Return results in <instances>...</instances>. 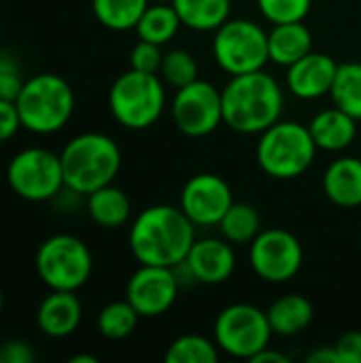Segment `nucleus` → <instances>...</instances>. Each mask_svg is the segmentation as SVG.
<instances>
[{
  "label": "nucleus",
  "mask_w": 361,
  "mask_h": 363,
  "mask_svg": "<svg viewBox=\"0 0 361 363\" xmlns=\"http://www.w3.org/2000/svg\"><path fill=\"white\" fill-rule=\"evenodd\" d=\"M128 242L138 264L174 268L185 262L196 242V225L181 206L155 204L132 221Z\"/></svg>",
  "instance_id": "nucleus-1"
},
{
  "label": "nucleus",
  "mask_w": 361,
  "mask_h": 363,
  "mask_svg": "<svg viewBox=\"0 0 361 363\" xmlns=\"http://www.w3.org/2000/svg\"><path fill=\"white\" fill-rule=\"evenodd\" d=\"M223 123L238 134H262L283 115L281 83L262 70L234 74L221 89Z\"/></svg>",
  "instance_id": "nucleus-2"
},
{
  "label": "nucleus",
  "mask_w": 361,
  "mask_h": 363,
  "mask_svg": "<svg viewBox=\"0 0 361 363\" xmlns=\"http://www.w3.org/2000/svg\"><path fill=\"white\" fill-rule=\"evenodd\" d=\"M60 160L66 189L81 196L111 185L121 168L117 143L102 132H85L70 138L62 149Z\"/></svg>",
  "instance_id": "nucleus-3"
},
{
  "label": "nucleus",
  "mask_w": 361,
  "mask_h": 363,
  "mask_svg": "<svg viewBox=\"0 0 361 363\" xmlns=\"http://www.w3.org/2000/svg\"><path fill=\"white\" fill-rule=\"evenodd\" d=\"M317 151L309 125L279 119L260 134L255 157L262 172L279 181H289L302 177L313 166Z\"/></svg>",
  "instance_id": "nucleus-4"
},
{
  "label": "nucleus",
  "mask_w": 361,
  "mask_h": 363,
  "mask_svg": "<svg viewBox=\"0 0 361 363\" xmlns=\"http://www.w3.org/2000/svg\"><path fill=\"white\" fill-rule=\"evenodd\" d=\"M15 104L26 130L34 134H53L70 121L74 91L60 74L40 72L23 83Z\"/></svg>",
  "instance_id": "nucleus-5"
},
{
  "label": "nucleus",
  "mask_w": 361,
  "mask_h": 363,
  "mask_svg": "<svg viewBox=\"0 0 361 363\" xmlns=\"http://www.w3.org/2000/svg\"><path fill=\"white\" fill-rule=\"evenodd\" d=\"M109 108L115 121L123 128L147 130L162 117L166 108L164 81L153 72L130 68L111 85Z\"/></svg>",
  "instance_id": "nucleus-6"
},
{
  "label": "nucleus",
  "mask_w": 361,
  "mask_h": 363,
  "mask_svg": "<svg viewBox=\"0 0 361 363\" xmlns=\"http://www.w3.org/2000/svg\"><path fill=\"white\" fill-rule=\"evenodd\" d=\"M34 266L38 279L49 289L77 291L89 281L94 259L81 238L72 234H55L38 247Z\"/></svg>",
  "instance_id": "nucleus-7"
},
{
  "label": "nucleus",
  "mask_w": 361,
  "mask_h": 363,
  "mask_svg": "<svg viewBox=\"0 0 361 363\" xmlns=\"http://www.w3.org/2000/svg\"><path fill=\"white\" fill-rule=\"evenodd\" d=\"M272 336L274 334L266 311L247 302L226 306L213 325V340L217 342L219 351L247 362L270 347Z\"/></svg>",
  "instance_id": "nucleus-8"
},
{
  "label": "nucleus",
  "mask_w": 361,
  "mask_h": 363,
  "mask_svg": "<svg viewBox=\"0 0 361 363\" xmlns=\"http://www.w3.org/2000/svg\"><path fill=\"white\" fill-rule=\"evenodd\" d=\"M213 57L230 77L262 70L270 62L268 32L253 19H228L215 30Z\"/></svg>",
  "instance_id": "nucleus-9"
},
{
  "label": "nucleus",
  "mask_w": 361,
  "mask_h": 363,
  "mask_svg": "<svg viewBox=\"0 0 361 363\" xmlns=\"http://www.w3.org/2000/svg\"><path fill=\"white\" fill-rule=\"evenodd\" d=\"M6 181L11 189L28 202H47L66 187L60 155L43 147L19 151L9 162Z\"/></svg>",
  "instance_id": "nucleus-10"
},
{
  "label": "nucleus",
  "mask_w": 361,
  "mask_h": 363,
  "mask_svg": "<svg viewBox=\"0 0 361 363\" xmlns=\"http://www.w3.org/2000/svg\"><path fill=\"white\" fill-rule=\"evenodd\" d=\"M249 264L262 281L281 285L300 272L304 264V249L298 236L285 228L262 230L249 242Z\"/></svg>",
  "instance_id": "nucleus-11"
},
{
  "label": "nucleus",
  "mask_w": 361,
  "mask_h": 363,
  "mask_svg": "<svg viewBox=\"0 0 361 363\" xmlns=\"http://www.w3.org/2000/svg\"><path fill=\"white\" fill-rule=\"evenodd\" d=\"M172 121L185 136L202 138L223 123L221 89L209 81L196 79L174 91Z\"/></svg>",
  "instance_id": "nucleus-12"
},
{
  "label": "nucleus",
  "mask_w": 361,
  "mask_h": 363,
  "mask_svg": "<svg viewBox=\"0 0 361 363\" xmlns=\"http://www.w3.org/2000/svg\"><path fill=\"white\" fill-rule=\"evenodd\" d=\"M234 204L228 181L213 172L194 174L181 189L179 206L196 228L219 225L228 208Z\"/></svg>",
  "instance_id": "nucleus-13"
},
{
  "label": "nucleus",
  "mask_w": 361,
  "mask_h": 363,
  "mask_svg": "<svg viewBox=\"0 0 361 363\" xmlns=\"http://www.w3.org/2000/svg\"><path fill=\"white\" fill-rule=\"evenodd\" d=\"M181 283L174 268L140 264L130 277L126 287V300L136 308L140 317L153 319L168 313L179 298Z\"/></svg>",
  "instance_id": "nucleus-14"
},
{
  "label": "nucleus",
  "mask_w": 361,
  "mask_h": 363,
  "mask_svg": "<svg viewBox=\"0 0 361 363\" xmlns=\"http://www.w3.org/2000/svg\"><path fill=\"white\" fill-rule=\"evenodd\" d=\"M183 264L194 283L221 285L236 270V253L226 238H196Z\"/></svg>",
  "instance_id": "nucleus-15"
},
{
  "label": "nucleus",
  "mask_w": 361,
  "mask_h": 363,
  "mask_svg": "<svg viewBox=\"0 0 361 363\" xmlns=\"http://www.w3.org/2000/svg\"><path fill=\"white\" fill-rule=\"evenodd\" d=\"M338 64L332 55L311 51L287 68V89L300 100H317L330 96Z\"/></svg>",
  "instance_id": "nucleus-16"
},
{
  "label": "nucleus",
  "mask_w": 361,
  "mask_h": 363,
  "mask_svg": "<svg viewBox=\"0 0 361 363\" xmlns=\"http://www.w3.org/2000/svg\"><path fill=\"white\" fill-rule=\"evenodd\" d=\"M83 319V306L74 291H55L38 304L36 325L49 338H66L77 332Z\"/></svg>",
  "instance_id": "nucleus-17"
},
{
  "label": "nucleus",
  "mask_w": 361,
  "mask_h": 363,
  "mask_svg": "<svg viewBox=\"0 0 361 363\" xmlns=\"http://www.w3.org/2000/svg\"><path fill=\"white\" fill-rule=\"evenodd\" d=\"M311 136L319 151L338 153L353 145L357 138V119L338 106L319 111L309 123Z\"/></svg>",
  "instance_id": "nucleus-18"
},
{
  "label": "nucleus",
  "mask_w": 361,
  "mask_h": 363,
  "mask_svg": "<svg viewBox=\"0 0 361 363\" xmlns=\"http://www.w3.org/2000/svg\"><path fill=\"white\" fill-rule=\"evenodd\" d=\"M323 191L328 200L340 208L361 206V160L343 155L323 172Z\"/></svg>",
  "instance_id": "nucleus-19"
},
{
  "label": "nucleus",
  "mask_w": 361,
  "mask_h": 363,
  "mask_svg": "<svg viewBox=\"0 0 361 363\" xmlns=\"http://www.w3.org/2000/svg\"><path fill=\"white\" fill-rule=\"evenodd\" d=\"M311 51H313V32L304 21L272 23V30L268 32L270 62L289 68Z\"/></svg>",
  "instance_id": "nucleus-20"
},
{
  "label": "nucleus",
  "mask_w": 361,
  "mask_h": 363,
  "mask_svg": "<svg viewBox=\"0 0 361 363\" xmlns=\"http://www.w3.org/2000/svg\"><path fill=\"white\" fill-rule=\"evenodd\" d=\"M266 315L274 336L291 338L309 330V325L315 319V308L309 298L300 294H287L274 300Z\"/></svg>",
  "instance_id": "nucleus-21"
},
{
  "label": "nucleus",
  "mask_w": 361,
  "mask_h": 363,
  "mask_svg": "<svg viewBox=\"0 0 361 363\" xmlns=\"http://www.w3.org/2000/svg\"><path fill=\"white\" fill-rule=\"evenodd\" d=\"M87 215L100 228L115 230L130 221L132 202L123 189H119L111 183V185H104L91 194H87Z\"/></svg>",
  "instance_id": "nucleus-22"
},
{
  "label": "nucleus",
  "mask_w": 361,
  "mask_h": 363,
  "mask_svg": "<svg viewBox=\"0 0 361 363\" xmlns=\"http://www.w3.org/2000/svg\"><path fill=\"white\" fill-rule=\"evenodd\" d=\"M181 23L196 32H215L230 19V0H172Z\"/></svg>",
  "instance_id": "nucleus-23"
},
{
  "label": "nucleus",
  "mask_w": 361,
  "mask_h": 363,
  "mask_svg": "<svg viewBox=\"0 0 361 363\" xmlns=\"http://www.w3.org/2000/svg\"><path fill=\"white\" fill-rule=\"evenodd\" d=\"M181 26V17L172 2H149L134 30L140 40L166 45L179 34Z\"/></svg>",
  "instance_id": "nucleus-24"
},
{
  "label": "nucleus",
  "mask_w": 361,
  "mask_h": 363,
  "mask_svg": "<svg viewBox=\"0 0 361 363\" xmlns=\"http://www.w3.org/2000/svg\"><path fill=\"white\" fill-rule=\"evenodd\" d=\"M330 98L334 106L361 121V62L338 64Z\"/></svg>",
  "instance_id": "nucleus-25"
},
{
  "label": "nucleus",
  "mask_w": 361,
  "mask_h": 363,
  "mask_svg": "<svg viewBox=\"0 0 361 363\" xmlns=\"http://www.w3.org/2000/svg\"><path fill=\"white\" fill-rule=\"evenodd\" d=\"M151 0H91L96 19L115 32L134 30Z\"/></svg>",
  "instance_id": "nucleus-26"
},
{
  "label": "nucleus",
  "mask_w": 361,
  "mask_h": 363,
  "mask_svg": "<svg viewBox=\"0 0 361 363\" xmlns=\"http://www.w3.org/2000/svg\"><path fill=\"white\" fill-rule=\"evenodd\" d=\"M217 228L228 242L249 245L262 232V219H260V213L251 204L234 202Z\"/></svg>",
  "instance_id": "nucleus-27"
},
{
  "label": "nucleus",
  "mask_w": 361,
  "mask_h": 363,
  "mask_svg": "<svg viewBox=\"0 0 361 363\" xmlns=\"http://www.w3.org/2000/svg\"><path fill=\"white\" fill-rule=\"evenodd\" d=\"M221 351L215 340L200 334H185L174 338L164 355L166 363H217Z\"/></svg>",
  "instance_id": "nucleus-28"
},
{
  "label": "nucleus",
  "mask_w": 361,
  "mask_h": 363,
  "mask_svg": "<svg viewBox=\"0 0 361 363\" xmlns=\"http://www.w3.org/2000/svg\"><path fill=\"white\" fill-rule=\"evenodd\" d=\"M138 319L140 315L128 300L111 302L98 315V332L109 340H123L136 330Z\"/></svg>",
  "instance_id": "nucleus-29"
},
{
  "label": "nucleus",
  "mask_w": 361,
  "mask_h": 363,
  "mask_svg": "<svg viewBox=\"0 0 361 363\" xmlns=\"http://www.w3.org/2000/svg\"><path fill=\"white\" fill-rule=\"evenodd\" d=\"M160 74H162L164 83H168L170 87L179 89V87L189 85L191 81L198 79V62H196V57L189 51L172 49V51L164 53Z\"/></svg>",
  "instance_id": "nucleus-30"
},
{
  "label": "nucleus",
  "mask_w": 361,
  "mask_h": 363,
  "mask_svg": "<svg viewBox=\"0 0 361 363\" xmlns=\"http://www.w3.org/2000/svg\"><path fill=\"white\" fill-rule=\"evenodd\" d=\"M260 13L270 23L304 21L311 13L313 0H255Z\"/></svg>",
  "instance_id": "nucleus-31"
},
{
  "label": "nucleus",
  "mask_w": 361,
  "mask_h": 363,
  "mask_svg": "<svg viewBox=\"0 0 361 363\" xmlns=\"http://www.w3.org/2000/svg\"><path fill=\"white\" fill-rule=\"evenodd\" d=\"M162 60H164L162 45H155V43H149V40L138 38V43L130 51V68L140 70V72L157 74L160 68H162Z\"/></svg>",
  "instance_id": "nucleus-32"
},
{
  "label": "nucleus",
  "mask_w": 361,
  "mask_h": 363,
  "mask_svg": "<svg viewBox=\"0 0 361 363\" xmlns=\"http://www.w3.org/2000/svg\"><path fill=\"white\" fill-rule=\"evenodd\" d=\"M23 79L19 77V70H17V64L6 57L2 70H0V98L4 100H17L21 87H23Z\"/></svg>",
  "instance_id": "nucleus-33"
},
{
  "label": "nucleus",
  "mask_w": 361,
  "mask_h": 363,
  "mask_svg": "<svg viewBox=\"0 0 361 363\" xmlns=\"http://www.w3.org/2000/svg\"><path fill=\"white\" fill-rule=\"evenodd\" d=\"M19 128L23 125H21V117H19L15 100L0 98V143L13 138Z\"/></svg>",
  "instance_id": "nucleus-34"
},
{
  "label": "nucleus",
  "mask_w": 361,
  "mask_h": 363,
  "mask_svg": "<svg viewBox=\"0 0 361 363\" xmlns=\"http://www.w3.org/2000/svg\"><path fill=\"white\" fill-rule=\"evenodd\" d=\"M34 359V349L23 340H6L0 345V363H32Z\"/></svg>",
  "instance_id": "nucleus-35"
},
{
  "label": "nucleus",
  "mask_w": 361,
  "mask_h": 363,
  "mask_svg": "<svg viewBox=\"0 0 361 363\" xmlns=\"http://www.w3.org/2000/svg\"><path fill=\"white\" fill-rule=\"evenodd\" d=\"M334 347H336V351H338L340 363H361V332L360 330H351V332L343 334Z\"/></svg>",
  "instance_id": "nucleus-36"
},
{
  "label": "nucleus",
  "mask_w": 361,
  "mask_h": 363,
  "mask_svg": "<svg viewBox=\"0 0 361 363\" xmlns=\"http://www.w3.org/2000/svg\"><path fill=\"white\" fill-rule=\"evenodd\" d=\"M306 362L309 363H340V357H338V351L334 345L330 347H317L315 351H311L306 355Z\"/></svg>",
  "instance_id": "nucleus-37"
},
{
  "label": "nucleus",
  "mask_w": 361,
  "mask_h": 363,
  "mask_svg": "<svg viewBox=\"0 0 361 363\" xmlns=\"http://www.w3.org/2000/svg\"><path fill=\"white\" fill-rule=\"evenodd\" d=\"M287 355H283V353H279V351H272L270 347H266L264 351H260L251 363H287Z\"/></svg>",
  "instance_id": "nucleus-38"
},
{
  "label": "nucleus",
  "mask_w": 361,
  "mask_h": 363,
  "mask_svg": "<svg viewBox=\"0 0 361 363\" xmlns=\"http://www.w3.org/2000/svg\"><path fill=\"white\" fill-rule=\"evenodd\" d=\"M70 363H98V359L91 355H77V357H70Z\"/></svg>",
  "instance_id": "nucleus-39"
},
{
  "label": "nucleus",
  "mask_w": 361,
  "mask_h": 363,
  "mask_svg": "<svg viewBox=\"0 0 361 363\" xmlns=\"http://www.w3.org/2000/svg\"><path fill=\"white\" fill-rule=\"evenodd\" d=\"M4 62H6V55H4V53H0V70H2V66H4Z\"/></svg>",
  "instance_id": "nucleus-40"
},
{
  "label": "nucleus",
  "mask_w": 361,
  "mask_h": 363,
  "mask_svg": "<svg viewBox=\"0 0 361 363\" xmlns=\"http://www.w3.org/2000/svg\"><path fill=\"white\" fill-rule=\"evenodd\" d=\"M2 306H4V298H2V291H0V313H2Z\"/></svg>",
  "instance_id": "nucleus-41"
},
{
  "label": "nucleus",
  "mask_w": 361,
  "mask_h": 363,
  "mask_svg": "<svg viewBox=\"0 0 361 363\" xmlns=\"http://www.w3.org/2000/svg\"><path fill=\"white\" fill-rule=\"evenodd\" d=\"M151 2H172V0H151Z\"/></svg>",
  "instance_id": "nucleus-42"
},
{
  "label": "nucleus",
  "mask_w": 361,
  "mask_h": 363,
  "mask_svg": "<svg viewBox=\"0 0 361 363\" xmlns=\"http://www.w3.org/2000/svg\"><path fill=\"white\" fill-rule=\"evenodd\" d=\"M360 245H361V236H360Z\"/></svg>",
  "instance_id": "nucleus-43"
}]
</instances>
